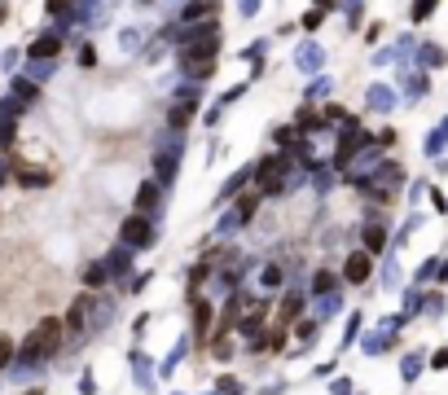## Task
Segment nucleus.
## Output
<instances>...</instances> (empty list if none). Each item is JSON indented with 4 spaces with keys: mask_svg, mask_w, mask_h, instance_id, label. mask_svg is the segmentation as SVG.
Returning a JSON list of instances; mask_svg holds the SVG:
<instances>
[{
    "mask_svg": "<svg viewBox=\"0 0 448 395\" xmlns=\"http://www.w3.org/2000/svg\"><path fill=\"white\" fill-rule=\"evenodd\" d=\"M123 237H127L132 246H145V242H150V224H145V220H127V224H123Z\"/></svg>",
    "mask_w": 448,
    "mask_h": 395,
    "instance_id": "4",
    "label": "nucleus"
},
{
    "mask_svg": "<svg viewBox=\"0 0 448 395\" xmlns=\"http://www.w3.org/2000/svg\"><path fill=\"white\" fill-rule=\"evenodd\" d=\"M286 167V158L277 154V158H264V163H259V184H264V189H277V184H281V172Z\"/></svg>",
    "mask_w": 448,
    "mask_h": 395,
    "instance_id": "2",
    "label": "nucleus"
},
{
    "mask_svg": "<svg viewBox=\"0 0 448 395\" xmlns=\"http://www.w3.org/2000/svg\"><path fill=\"white\" fill-rule=\"evenodd\" d=\"M9 356H14V342H9V338H0V369L9 364Z\"/></svg>",
    "mask_w": 448,
    "mask_h": 395,
    "instance_id": "11",
    "label": "nucleus"
},
{
    "mask_svg": "<svg viewBox=\"0 0 448 395\" xmlns=\"http://www.w3.org/2000/svg\"><path fill=\"white\" fill-rule=\"evenodd\" d=\"M299 307H303V299H299V295H290V299L281 303V316L290 321V316H299Z\"/></svg>",
    "mask_w": 448,
    "mask_h": 395,
    "instance_id": "10",
    "label": "nucleus"
},
{
    "mask_svg": "<svg viewBox=\"0 0 448 395\" xmlns=\"http://www.w3.org/2000/svg\"><path fill=\"white\" fill-rule=\"evenodd\" d=\"M321 18H325V9L316 5V9H308V14H303V26H308V31H316V26H321Z\"/></svg>",
    "mask_w": 448,
    "mask_h": 395,
    "instance_id": "9",
    "label": "nucleus"
},
{
    "mask_svg": "<svg viewBox=\"0 0 448 395\" xmlns=\"http://www.w3.org/2000/svg\"><path fill=\"white\" fill-rule=\"evenodd\" d=\"M316 5H321V9H330V5H334V0H316Z\"/></svg>",
    "mask_w": 448,
    "mask_h": 395,
    "instance_id": "13",
    "label": "nucleus"
},
{
    "mask_svg": "<svg viewBox=\"0 0 448 395\" xmlns=\"http://www.w3.org/2000/svg\"><path fill=\"white\" fill-rule=\"evenodd\" d=\"M58 338H62V321H40L36 325V334H31V342H26V356H48V352H58Z\"/></svg>",
    "mask_w": 448,
    "mask_h": 395,
    "instance_id": "1",
    "label": "nucleus"
},
{
    "mask_svg": "<svg viewBox=\"0 0 448 395\" xmlns=\"http://www.w3.org/2000/svg\"><path fill=\"white\" fill-rule=\"evenodd\" d=\"M31 395H36V391H31Z\"/></svg>",
    "mask_w": 448,
    "mask_h": 395,
    "instance_id": "14",
    "label": "nucleus"
},
{
    "mask_svg": "<svg viewBox=\"0 0 448 395\" xmlns=\"http://www.w3.org/2000/svg\"><path fill=\"white\" fill-rule=\"evenodd\" d=\"M189 119H194V97H189V101H180L176 110H172V127H184Z\"/></svg>",
    "mask_w": 448,
    "mask_h": 395,
    "instance_id": "6",
    "label": "nucleus"
},
{
    "mask_svg": "<svg viewBox=\"0 0 448 395\" xmlns=\"http://www.w3.org/2000/svg\"><path fill=\"white\" fill-rule=\"evenodd\" d=\"M382 242H387L382 228H378V224H369V228H365V246H369V251H382Z\"/></svg>",
    "mask_w": 448,
    "mask_h": 395,
    "instance_id": "7",
    "label": "nucleus"
},
{
    "mask_svg": "<svg viewBox=\"0 0 448 395\" xmlns=\"http://www.w3.org/2000/svg\"><path fill=\"white\" fill-rule=\"evenodd\" d=\"M435 5H439V0H413V22H422V18H427Z\"/></svg>",
    "mask_w": 448,
    "mask_h": 395,
    "instance_id": "8",
    "label": "nucleus"
},
{
    "mask_svg": "<svg viewBox=\"0 0 448 395\" xmlns=\"http://www.w3.org/2000/svg\"><path fill=\"white\" fill-rule=\"evenodd\" d=\"M343 273H348V281H365V277H369V255H365V251L348 255V268H343Z\"/></svg>",
    "mask_w": 448,
    "mask_h": 395,
    "instance_id": "3",
    "label": "nucleus"
},
{
    "mask_svg": "<svg viewBox=\"0 0 448 395\" xmlns=\"http://www.w3.org/2000/svg\"><path fill=\"white\" fill-rule=\"evenodd\" d=\"M71 9V0H48V14H66Z\"/></svg>",
    "mask_w": 448,
    "mask_h": 395,
    "instance_id": "12",
    "label": "nucleus"
},
{
    "mask_svg": "<svg viewBox=\"0 0 448 395\" xmlns=\"http://www.w3.org/2000/svg\"><path fill=\"white\" fill-rule=\"evenodd\" d=\"M58 48H62V40H58V36H40V40L31 44V58H53Z\"/></svg>",
    "mask_w": 448,
    "mask_h": 395,
    "instance_id": "5",
    "label": "nucleus"
}]
</instances>
